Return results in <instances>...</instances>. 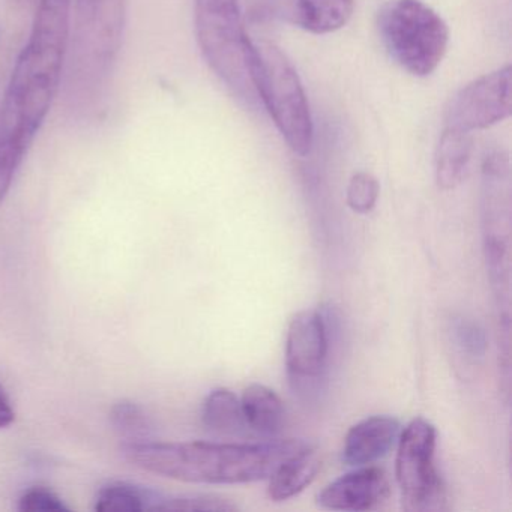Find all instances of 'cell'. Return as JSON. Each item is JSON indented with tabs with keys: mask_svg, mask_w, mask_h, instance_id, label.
Masks as SVG:
<instances>
[{
	"mask_svg": "<svg viewBox=\"0 0 512 512\" xmlns=\"http://www.w3.org/2000/svg\"><path fill=\"white\" fill-rule=\"evenodd\" d=\"M391 493L388 475L376 466L355 467L317 494V505L331 511H370Z\"/></svg>",
	"mask_w": 512,
	"mask_h": 512,
	"instance_id": "8fae6325",
	"label": "cell"
},
{
	"mask_svg": "<svg viewBox=\"0 0 512 512\" xmlns=\"http://www.w3.org/2000/svg\"><path fill=\"white\" fill-rule=\"evenodd\" d=\"M395 476L401 505L407 512H437L446 509V487L437 472V430L430 421L415 418L398 437Z\"/></svg>",
	"mask_w": 512,
	"mask_h": 512,
	"instance_id": "ba28073f",
	"label": "cell"
},
{
	"mask_svg": "<svg viewBox=\"0 0 512 512\" xmlns=\"http://www.w3.org/2000/svg\"><path fill=\"white\" fill-rule=\"evenodd\" d=\"M377 26L391 58L412 76H430L445 58L448 25L421 0H391L380 10Z\"/></svg>",
	"mask_w": 512,
	"mask_h": 512,
	"instance_id": "5b68a950",
	"label": "cell"
},
{
	"mask_svg": "<svg viewBox=\"0 0 512 512\" xmlns=\"http://www.w3.org/2000/svg\"><path fill=\"white\" fill-rule=\"evenodd\" d=\"M310 446L299 439L257 443L128 440L121 446V454L133 466L164 478L232 485L265 481L284 461Z\"/></svg>",
	"mask_w": 512,
	"mask_h": 512,
	"instance_id": "7a4b0ae2",
	"label": "cell"
},
{
	"mask_svg": "<svg viewBox=\"0 0 512 512\" xmlns=\"http://www.w3.org/2000/svg\"><path fill=\"white\" fill-rule=\"evenodd\" d=\"M113 427L116 431L128 437V440H142L151 430L148 415L139 404L133 401H119L110 413Z\"/></svg>",
	"mask_w": 512,
	"mask_h": 512,
	"instance_id": "ffe728a7",
	"label": "cell"
},
{
	"mask_svg": "<svg viewBox=\"0 0 512 512\" xmlns=\"http://www.w3.org/2000/svg\"><path fill=\"white\" fill-rule=\"evenodd\" d=\"M452 334L467 358L479 359L487 352V337L478 323L458 317L452 322Z\"/></svg>",
	"mask_w": 512,
	"mask_h": 512,
	"instance_id": "7402d4cb",
	"label": "cell"
},
{
	"mask_svg": "<svg viewBox=\"0 0 512 512\" xmlns=\"http://www.w3.org/2000/svg\"><path fill=\"white\" fill-rule=\"evenodd\" d=\"M71 0H40L31 35L0 101V205L61 88Z\"/></svg>",
	"mask_w": 512,
	"mask_h": 512,
	"instance_id": "6da1fadb",
	"label": "cell"
},
{
	"mask_svg": "<svg viewBox=\"0 0 512 512\" xmlns=\"http://www.w3.org/2000/svg\"><path fill=\"white\" fill-rule=\"evenodd\" d=\"M127 0H76L71 89L82 100L106 86L124 40Z\"/></svg>",
	"mask_w": 512,
	"mask_h": 512,
	"instance_id": "277c9868",
	"label": "cell"
},
{
	"mask_svg": "<svg viewBox=\"0 0 512 512\" xmlns=\"http://www.w3.org/2000/svg\"><path fill=\"white\" fill-rule=\"evenodd\" d=\"M512 113L511 65L485 74L461 89L446 115V127L473 133L505 121Z\"/></svg>",
	"mask_w": 512,
	"mask_h": 512,
	"instance_id": "9c48e42d",
	"label": "cell"
},
{
	"mask_svg": "<svg viewBox=\"0 0 512 512\" xmlns=\"http://www.w3.org/2000/svg\"><path fill=\"white\" fill-rule=\"evenodd\" d=\"M482 230L488 274L509 305L511 277V164L505 152H491L482 164Z\"/></svg>",
	"mask_w": 512,
	"mask_h": 512,
	"instance_id": "52a82bcc",
	"label": "cell"
},
{
	"mask_svg": "<svg viewBox=\"0 0 512 512\" xmlns=\"http://www.w3.org/2000/svg\"><path fill=\"white\" fill-rule=\"evenodd\" d=\"M271 16L311 34L344 28L353 14V0H266Z\"/></svg>",
	"mask_w": 512,
	"mask_h": 512,
	"instance_id": "7c38bea8",
	"label": "cell"
},
{
	"mask_svg": "<svg viewBox=\"0 0 512 512\" xmlns=\"http://www.w3.org/2000/svg\"><path fill=\"white\" fill-rule=\"evenodd\" d=\"M403 428L392 416H370L350 428L344 439L343 461L347 466H367L385 457Z\"/></svg>",
	"mask_w": 512,
	"mask_h": 512,
	"instance_id": "4fadbf2b",
	"label": "cell"
},
{
	"mask_svg": "<svg viewBox=\"0 0 512 512\" xmlns=\"http://www.w3.org/2000/svg\"><path fill=\"white\" fill-rule=\"evenodd\" d=\"M202 421L208 430L220 434H238L247 427L241 401L227 388L209 392L203 403Z\"/></svg>",
	"mask_w": 512,
	"mask_h": 512,
	"instance_id": "e0dca14e",
	"label": "cell"
},
{
	"mask_svg": "<svg viewBox=\"0 0 512 512\" xmlns=\"http://www.w3.org/2000/svg\"><path fill=\"white\" fill-rule=\"evenodd\" d=\"M322 460L313 446L284 461L269 478L268 494L274 502L292 499L316 479Z\"/></svg>",
	"mask_w": 512,
	"mask_h": 512,
	"instance_id": "9a60e30c",
	"label": "cell"
},
{
	"mask_svg": "<svg viewBox=\"0 0 512 512\" xmlns=\"http://www.w3.org/2000/svg\"><path fill=\"white\" fill-rule=\"evenodd\" d=\"M238 505L217 494H179L167 496L160 493L152 511H182V512H235Z\"/></svg>",
	"mask_w": 512,
	"mask_h": 512,
	"instance_id": "d6986e66",
	"label": "cell"
},
{
	"mask_svg": "<svg viewBox=\"0 0 512 512\" xmlns=\"http://www.w3.org/2000/svg\"><path fill=\"white\" fill-rule=\"evenodd\" d=\"M19 509L23 512H50L68 511L64 500L55 493L44 487H34L26 490L19 500Z\"/></svg>",
	"mask_w": 512,
	"mask_h": 512,
	"instance_id": "603a6c76",
	"label": "cell"
},
{
	"mask_svg": "<svg viewBox=\"0 0 512 512\" xmlns=\"http://www.w3.org/2000/svg\"><path fill=\"white\" fill-rule=\"evenodd\" d=\"M244 61L254 94L260 98L289 148L307 157L313 148L310 104L292 62L274 44L247 34Z\"/></svg>",
	"mask_w": 512,
	"mask_h": 512,
	"instance_id": "3957f363",
	"label": "cell"
},
{
	"mask_svg": "<svg viewBox=\"0 0 512 512\" xmlns=\"http://www.w3.org/2000/svg\"><path fill=\"white\" fill-rule=\"evenodd\" d=\"M379 194L380 185L373 175L367 172L355 173L347 187V205L356 214H368L376 206Z\"/></svg>",
	"mask_w": 512,
	"mask_h": 512,
	"instance_id": "44dd1931",
	"label": "cell"
},
{
	"mask_svg": "<svg viewBox=\"0 0 512 512\" xmlns=\"http://www.w3.org/2000/svg\"><path fill=\"white\" fill-rule=\"evenodd\" d=\"M245 425L262 436H274L284 421V404L277 392L253 383L244 389L241 400Z\"/></svg>",
	"mask_w": 512,
	"mask_h": 512,
	"instance_id": "2e32d148",
	"label": "cell"
},
{
	"mask_svg": "<svg viewBox=\"0 0 512 512\" xmlns=\"http://www.w3.org/2000/svg\"><path fill=\"white\" fill-rule=\"evenodd\" d=\"M14 418H16V413H14L7 395L0 389V428L13 424Z\"/></svg>",
	"mask_w": 512,
	"mask_h": 512,
	"instance_id": "cb8c5ba5",
	"label": "cell"
},
{
	"mask_svg": "<svg viewBox=\"0 0 512 512\" xmlns=\"http://www.w3.org/2000/svg\"><path fill=\"white\" fill-rule=\"evenodd\" d=\"M194 28L206 64L235 94L253 101L244 61L247 31L239 0H194Z\"/></svg>",
	"mask_w": 512,
	"mask_h": 512,
	"instance_id": "8992f818",
	"label": "cell"
},
{
	"mask_svg": "<svg viewBox=\"0 0 512 512\" xmlns=\"http://www.w3.org/2000/svg\"><path fill=\"white\" fill-rule=\"evenodd\" d=\"M328 346V328L319 311L295 314L286 338V367L292 382L319 377L325 370Z\"/></svg>",
	"mask_w": 512,
	"mask_h": 512,
	"instance_id": "30bf717a",
	"label": "cell"
},
{
	"mask_svg": "<svg viewBox=\"0 0 512 512\" xmlns=\"http://www.w3.org/2000/svg\"><path fill=\"white\" fill-rule=\"evenodd\" d=\"M158 491L139 487L130 482H112L104 485L95 497V511L139 512L152 511Z\"/></svg>",
	"mask_w": 512,
	"mask_h": 512,
	"instance_id": "ac0fdd59",
	"label": "cell"
},
{
	"mask_svg": "<svg viewBox=\"0 0 512 512\" xmlns=\"http://www.w3.org/2000/svg\"><path fill=\"white\" fill-rule=\"evenodd\" d=\"M472 133L445 127L434 157V175L440 190H454L463 181L472 157Z\"/></svg>",
	"mask_w": 512,
	"mask_h": 512,
	"instance_id": "5bb4252c",
	"label": "cell"
}]
</instances>
